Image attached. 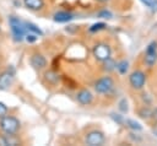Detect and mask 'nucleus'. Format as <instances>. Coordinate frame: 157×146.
<instances>
[{"mask_svg": "<svg viewBox=\"0 0 157 146\" xmlns=\"http://www.w3.org/2000/svg\"><path fill=\"white\" fill-rule=\"evenodd\" d=\"M76 101L82 106H88L93 101V94L90 90H81L76 93Z\"/></svg>", "mask_w": 157, "mask_h": 146, "instance_id": "9b49d317", "label": "nucleus"}, {"mask_svg": "<svg viewBox=\"0 0 157 146\" xmlns=\"http://www.w3.org/2000/svg\"><path fill=\"white\" fill-rule=\"evenodd\" d=\"M45 80H47L49 83L55 85V83H58V82H59L60 77H59V75H58L55 71L50 70V71H47V72H45Z\"/></svg>", "mask_w": 157, "mask_h": 146, "instance_id": "4468645a", "label": "nucleus"}, {"mask_svg": "<svg viewBox=\"0 0 157 146\" xmlns=\"http://www.w3.org/2000/svg\"><path fill=\"white\" fill-rule=\"evenodd\" d=\"M98 17H101V18H110L112 17V13H110V11L102 10V11L98 12Z\"/></svg>", "mask_w": 157, "mask_h": 146, "instance_id": "a878e982", "label": "nucleus"}, {"mask_svg": "<svg viewBox=\"0 0 157 146\" xmlns=\"http://www.w3.org/2000/svg\"><path fill=\"white\" fill-rule=\"evenodd\" d=\"M97 1H99V2H107V1H109V0H97Z\"/></svg>", "mask_w": 157, "mask_h": 146, "instance_id": "cd10ccee", "label": "nucleus"}, {"mask_svg": "<svg viewBox=\"0 0 157 146\" xmlns=\"http://www.w3.org/2000/svg\"><path fill=\"white\" fill-rule=\"evenodd\" d=\"M92 53H93V56L99 60V61H104L105 59L110 58V54H112V50H110V47L105 43H98L93 47L92 49Z\"/></svg>", "mask_w": 157, "mask_h": 146, "instance_id": "423d86ee", "label": "nucleus"}, {"mask_svg": "<svg viewBox=\"0 0 157 146\" xmlns=\"http://www.w3.org/2000/svg\"><path fill=\"white\" fill-rule=\"evenodd\" d=\"M105 141L104 134L99 130H91L85 136V142L90 146H101Z\"/></svg>", "mask_w": 157, "mask_h": 146, "instance_id": "39448f33", "label": "nucleus"}, {"mask_svg": "<svg viewBox=\"0 0 157 146\" xmlns=\"http://www.w3.org/2000/svg\"><path fill=\"white\" fill-rule=\"evenodd\" d=\"M21 128V121L13 117L5 114L4 117L0 118V129L5 134H17Z\"/></svg>", "mask_w": 157, "mask_h": 146, "instance_id": "f03ea898", "label": "nucleus"}, {"mask_svg": "<svg viewBox=\"0 0 157 146\" xmlns=\"http://www.w3.org/2000/svg\"><path fill=\"white\" fill-rule=\"evenodd\" d=\"M113 87H114V81L109 76L101 77V79H98L94 82V90L99 94H107V93H109Z\"/></svg>", "mask_w": 157, "mask_h": 146, "instance_id": "20e7f679", "label": "nucleus"}, {"mask_svg": "<svg viewBox=\"0 0 157 146\" xmlns=\"http://www.w3.org/2000/svg\"><path fill=\"white\" fill-rule=\"evenodd\" d=\"M9 26H10L12 37H13V39L16 42H21V40L25 39V36L27 33V29H26L25 22L22 20H20L16 16H10L9 17Z\"/></svg>", "mask_w": 157, "mask_h": 146, "instance_id": "f257e3e1", "label": "nucleus"}, {"mask_svg": "<svg viewBox=\"0 0 157 146\" xmlns=\"http://www.w3.org/2000/svg\"><path fill=\"white\" fill-rule=\"evenodd\" d=\"M152 117H153V118L157 120V108H156L155 110H152Z\"/></svg>", "mask_w": 157, "mask_h": 146, "instance_id": "bb28decb", "label": "nucleus"}, {"mask_svg": "<svg viewBox=\"0 0 157 146\" xmlns=\"http://www.w3.org/2000/svg\"><path fill=\"white\" fill-rule=\"evenodd\" d=\"M7 112H9L7 106H6L4 102H0V118L4 117L5 114H7Z\"/></svg>", "mask_w": 157, "mask_h": 146, "instance_id": "393cba45", "label": "nucleus"}, {"mask_svg": "<svg viewBox=\"0 0 157 146\" xmlns=\"http://www.w3.org/2000/svg\"><path fill=\"white\" fill-rule=\"evenodd\" d=\"M119 109H120V112H123V113H126V112H128V102H126L125 98H123V99L119 102Z\"/></svg>", "mask_w": 157, "mask_h": 146, "instance_id": "5701e85b", "label": "nucleus"}, {"mask_svg": "<svg viewBox=\"0 0 157 146\" xmlns=\"http://www.w3.org/2000/svg\"><path fill=\"white\" fill-rule=\"evenodd\" d=\"M115 69L119 71V74L124 75V74H126V71H128V69H129V63H128L126 60H121V61H119V63L117 64Z\"/></svg>", "mask_w": 157, "mask_h": 146, "instance_id": "f3484780", "label": "nucleus"}, {"mask_svg": "<svg viewBox=\"0 0 157 146\" xmlns=\"http://www.w3.org/2000/svg\"><path fill=\"white\" fill-rule=\"evenodd\" d=\"M29 64H31V66L34 70H38L39 71V70H42V69H44L47 66V59L42 54L36 53V54H33L29 58Z\"/></svg>", "mask_w": 157, "mask_h": 146, "instance_id": "1a4fd4ad", "label": "nucleus"}, {"mask_svg": "<svg viewBox=\"0 0 157 146\" xmlns=\"http://www.w3.org/2000/svg\"><path fill=\"white\" fill-rule=\"evenodd\" d=\"M139 115L144 119H148L150 117H152V110L148 108V107H144L139 110Z\"/></svg>", "mask_w": 157, "mask_h": 146, "instance_id": "6ab92c4d", "label": "nucleus"}, {"mask_svg": "<svg viewBox=\"0 0 157 146\" xmlns=\"http://www.w3.org/2000/svg\"><path fill=\"white\" fill-rule=\"evenodd\" d=\"M110 117H112V119H113L115 123H118V124H123V123H124V118H123V115H120V114L112 113Z\"/></svg>", "mask_w": 157, "mask_h": 146, "instance_id": "b1692460", "label": "nucleus"}, {"mask_svg": "<svg viewBox=\"0 0 157 146\" xmlns=\"http://www.w3.org/2000/svg\"><path fill=\"white\" fill-rule=\"evenodd\" d=\"M26 9L31 11H40L44 7V0H22Z\"/></svg>", "mask_w": 157, "mask_h": 146, "instance_id": "ddd939ff", "label": "nucleus"}, {"mask_svg": "<svg viewBox=\"0 0 157 146\" xmlns=\"http://www.w3.org/2000/svg\"><path fill=\"white\" fill-rule=\"evenodd\" d=\"M145 61L148 66H153L156 64V61H157V43L156 42H151L148 44V47L146 48Z\"/></svg>", "mask_w": 157, "mask_h": 146, "instance_id": "6e6552de", "label": "nucleus"}, {"mask_svg": "<svg viewBox=\"0 0 157 146\" xmlns=\"http://www.w3.org/2000/svg\"><path fill=\"white\" fill-rule=\"evenodd\" d=\"M15 74L16 71L13 66H10L0 72V91H6L12 86L15 81Z\"/></svg>", "mask_w": 157, "mask_h": 146, "instance_id": "7ed1b4c3", "label": "nucleus"}, {"mask_svg": "<svg viewBox=\"0 0 157 146\" xmlns=\"http://www.w3.org/2000/svg\"><path fill=\"white\" fill-rule=\"evenodd\" d=\"M53 20L55 22H59V23H65V22L74 20V13H71L69 11H58L54 13Z\"/></svg>", "mask_w": 157, "mask_h": 146, "instance_id": "f8f14e48", "label": "nucleus"}, {"mask_svg": "<svg viewBox=\"0 0 157 146\" xmlns=\"http://www.w3.org/2000/svg\"><path fill=\"white\" fill-rule=\"evenodd\" d=\"M145 6L150 7L153 12L157 11V0H140Z\"/></svg>", "mask_w": 157, "mask_h": 146, "instance_id": "aec40b11", "label": "nucleus"}, {"mask_svg": "<svg viewBox=\"0 0 157 146\" xmlns=\"http://www.w3.org/2000/svg\"><path fill=\"white\" fill-rule=\"evenodd\" d=\"M25 26H26L27 32L34 33V34H37V36H42V34H43L42 29H40L37 25H34V23H32V22H25Z\"/></svg>", "mask_w": 157, "mask_h": 146, "instance_id": "2eb2a0df", "label": "nucleus"}, {"mask_svg": "<svg viewBox=\"0 0 157 146\" xmlns=\"http://www.w3.org/2000/svg\"><path fill=\"white\" fill-rule=\"evenodd\" d=\"M25 39H26L28 43H33V42H36V40L38 39V36H37V34H34V33L27 32V33H26V36H25Z\"/></svg>", "mask_w": 157, "mask_h": 146, "instance_id": "4be33fe9", "label": "nucleus"}, {"mask_svg": "<svg viewBox=\"0 0 157 146\" xmlns=\"http://www.w3.org/2000/svg\"><path fill=\"white\" fill-rule=\"evenodd\" d=\"M103 63V70L104 71H113L114 69H115V66H117V63L112 59V58H108V59H105L104 61H102Z\"/></svg>", "mask_w": 157, "mask_h": 146, "instance_id": "dca6fc26", "label": "nucleus"}, {"mask_svg": "<svg viewBox=\"0 0 157 146\" xmlns=\"http://www.w3.org/2000/svg\"><path fill=\"white\" fill-rule=\"evenodd\" d=\"M126 125H128L130 129L135 130V131H140V130H142L141 124L137 123V121H135V120H132V119H128V120H126Z\"/></svg>", "mask_w": 157, "mask_h": 146, "instance_id": "a211bd4d", "label": "nucleus"}, {"mask_svg": "<svg viewBox=\"0 0 157 146\" xmlns=\"http://www.w3.org/2000/svg\"><path fill=\"white\" fill-rule=\"evenodd\" d=\"M129 81H130V85L132 88H136V90H140L145 86V82H146V75L140 71V70H136L134 72H131L130 77H129Z\"/></svg>", "mask_w": 157, "mask_h": 146, "instance_id": "0eeeda50", "label": "nucleus"}, {"mask_svg": "<svg viewBox=\"0 0 157 146\" xmlns=\"http://www.w3.org/2000/svg\"><path fill=\"white\" fill-rule=\"evenodd\" d=\"M105 28V23L103 22H98V23H94L90 27V32H98L101 29H104Z\"/></svg>", "mask_w": 157, "mask_h": 146, "instance_id": "412c9836", "label": "nucleus"}, {"mask_svg": "<svg viewBox=\"0 0 157 146\" xmlns=\"http://www.w3.org/2000/svg\"><path fill=\"white\" fill-rule=\"evenodd\" d=\"M21 141L16 136V134H2L0 135V146H17Z\"/></svg>", "mask_w": 157, "mask_h": 146, "instance_id": "9d476101", "label": "nucleus"}]
</instances>
